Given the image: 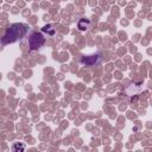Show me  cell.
<instances>
[{"instance_id":"cell-1","label":"cell","mask_w":152,"mask_h":152,"mask_svg":"<svg viewBox=\"0 0 152 152\" xmlns=\"http://www.w3.org/2000/svg\"><path fill=\"white\" fill-rule=\"evenodd\" d=\"M27 32V27L24 24H19L15 23L13 25H11L7 30L6 33L2 36L1 38V43L2 44H8V43H14L19 39H21Z\"/></svg>"},{"instance_id":"cell-2","label":"cell","mask_w":152,"mask_h":152,"mask_svg":"<svg viewBox=\"0 0 152 152\" xmlns=\"http://www.w3.org/2000/svg\"><path fill=\"white\" fill-rule=\"evenodd\" d=\"M44 36L42 33H38V32H32L30 36H28V45H30V49L31 50H38L43 46L44 44Z\"/></svg>"},{"instance_id":"cell-3","label":"cell","mask_w":152,"mask_h":152,"mask_svg":"<svg viewBox=\"0 0 152 152\" xmlns=\"http://www.w3.org/2000/svg\"><path fill=\"white\" fill-rule=\"evenodd\" d=\"M100 62V56L99 55H89V56H82L81 57V64L88 68L95 66Z\"/></svg>"},{"instance_id":"cell-4","label":"cell","mask_w":152,"mask_h":152,"mask_svg":"<svg viewBox=\"0 0 152 152\" xmlns=\"http://www.w3.org/2000/svg\"><path fill=\"white\" fill-rule=\"evenodd\" d=\"M89 26H90V20L87 18H81L77 23V28L80 31H86L89 28Z\"/></svg>"},{"instance_id":"cell-5","label":"cell","mask_w":152,"mask_h":152,"mask_svg":"<svg viewBox=\"0 0 152 152\" xmlns=\"http://www.w3.org/2000/svg\"><path fill=\"white\" fill-rule=\"evenodd\" d=\"M42 31H43V32H45V33H48L49 36H55V33H56V30L53 28V26H52L51 24H48V25L43 26Z\"/></svg>"},{"instance_id":"cell-6","label":"cell","mask_w":152,"mask_h":152,"mask_svg":"<svg viewBox=\"0 0 152 152\" xmlns=\"http://www.w3.org/2000/svg\"><path fill=\"white\" fill-rule=\"evenodd\" d=\"M12 150L14 151V152H18V151H24L25 150V146L23 145V144H19V142H17V144H14L13 146H12Z\"/></svg>"}]
</instances>
